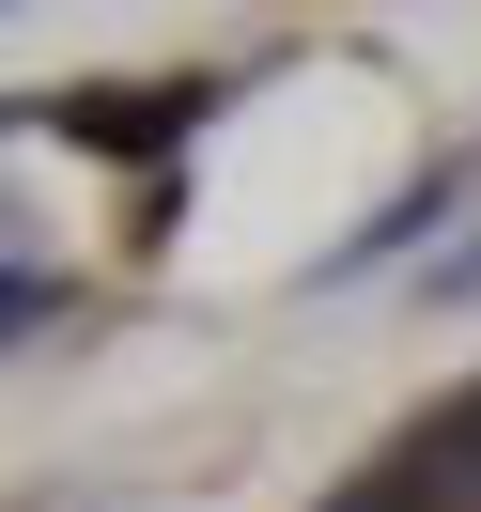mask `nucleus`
<instances>
[{
    "label": "nucleus",
    "mask_w": 481,
    "mask_h": 512,
    "mask_svg": "<svg viewBox=\"0 0 481 512\" xmlns=\"http://www.w3.org/2000/svg\"><path fill=\"white\" fill-rule=\"evenodd\" d=\"M63 125H78V140H187V125H202V94H78Z\"/></svg>",
    "instance_id": "nucleus-2"
},
{
    "label": "nucleus",
    "mask_w": 481,
    "mask_h": 512,
    "mask_svg": "<svg viewBox=\"0 0 481 512\" xmlns=\"http://www.w3.org/2000/svg\"><path fill=\"white\" fill-rule=\"evenodd\" d=\"M435 218H450V171H435V187H404V202H388V218L357 233V264H388V249H419V233H435Z\"/></svg>",
    "instance_id": "nucleus-3"
},
{
    "label": "nucleus",
    "mask_w": 481,
    "mask_h": 512,
    "mask_svg": "<svg viewBox=\"0 0 481 512\" xmlns=\"http://www.w3.org/2000/svg\"><path fill=\"white\" fill-rule=\"evenodd\" d=\"M342 512H419V481H357V497Z\"/></svg>",
    "instance_id": "nucleus-4"
},
{
    "label": "nucleus",
    "mask_w": 481,
    "mask_h": 512,
    "mask_svg": "<svg viewBox=\"0 0 481 512\" xmlns=\"http://www.w3.org/2000/svg\"><path fill=\"white\" fill-rule=\"evenodd\" d=\"M404 481H419V497H466V512H481V388L435 419V435H419V466H404Z\"/></svg>",
    "instance_id": "nucleus-1"
}]
</instances>
